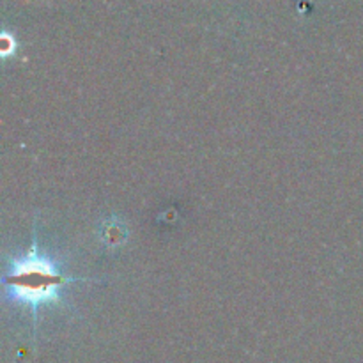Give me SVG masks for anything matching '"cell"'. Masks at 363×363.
Instances as JSON below:
<instances>
[{"mask_svg":"<svg viewBox=\"0 0 363 363\" xmlns=\"http://www.w3.org/2000/svg\"><path fill=\"white\" fill-rule=\"evenodd\" d=\"M69 282H74V279L64 277L52 261L43 257L35 248V241L32 250L23 259L14 261L4 277L7 294L18 303L28 305L34 318L41 305L59 301L60 287Z\"/></svg>","mask_w":363,"mask_h":363,"instance_id":"6da1fadb","label":"cell"},{"mask_svg":"<svg viewBox=\"0 0 363 363\" xmlns=\"http://www.w3.org/2000/svg\"><path fill=\"white\" fill-rule=\"evenodd\" d=\"M2 55L7 57L11 55V53H14V50H16V43H14V38H11V35H7L6 32L2 34Z\"/></svg>","mask_w":363,"mask_h":363,"instance_id":"7a4b0ae2","label":"cell"}]
</instances>
